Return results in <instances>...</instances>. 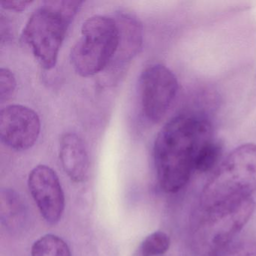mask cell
<instances>
[{
	"mask_svg": "<svg viewBox=\"0 0 256 256\" xmlns=\"http://www.w3.org/2000/svg\"><path fill=\"white\" fill-rule=\"evenodd\" d=\"M214 139L210 124L200 116L180 115L163 126L154 144V158L164 192H178L188 184L199 152Z\"/></svg>",
	"mask_w": 256,
	"mask_h": 256,
	"instance_id": "1",
	"label": "cell"
},
{
	"mask_svg": "<svg viewBox=\"0 0 256 256\" xmlns=\"http://www.w3.org/2000/svg\"><path fill=\"white\" fill-rule=\"evenodd\" d=\"M256 191V144L235 148L220 162L202 190L200 210L251 198Z\"/></svg>",
	"mask_w": 256,
	"mask_h": 256,
	"instance_id": "2",
	"label": "cell"
},
{
	"mask_svg": "<svg viewBox=\"0 0 256 256\" xmlns=\"http://www.w3.org/2000/svg\"><path fill=\"white\" fill-rule=\"evenodd\" d=\"M82 4V1H46L26 22L22 38L44 70H52L56 65L67 30Z\"/></svg>",
	"mask_w": 256,
	"mask_h": 256,
	"instance_id": "3",
	"label": "cell"
},
{
	"mask_svg": "<svg viewBox=\"0 0 256 256\" xmlns=\"http://www.w3.org/2000/svg\"><path fill=\"white\" fill-rule=\"evenodd\" d=\"M119 44L120 28L115 18H89L84 22L82 36L72 48L73 68L82 77L100 72L114 60Z\"/></svg>",
	"mask_w": 256,
	"mask_h": 256,
	"instance_id": "4",
	"label": "cell"
},
{
	"mask_svg": "<svg viewBox=\"0 0 256 256\" xmlns=\"http://www.w3.org/2000/svg\"><path fill=\"white\" fill-rule=\"evenodd\" d=\"M256 210L252 198L200 210L194 230V240L199 248L208 254L233 240L250 221Z\"/></svg>",
	"mask_w": 256,
	"mask_h": 256,
	"instance_id": "5",
	"label": "cell"
},
{
	"mask_svg": "<svg viewBox=\"0 0 256 256\" xmlns=\"http://www.w3.org/2000/svg\"><path fill=\"white\" fill-rule=\"evenodd\" d=\"M142 112L150 122H160L174 101L178 90L176 76L167 67L154 64L146 67L139 80Z\"/></svg>",
	"mask_w": 256,
	"mask_h": 256,
	"instance_id": "6",
	"label": "cell"
},
{
	"mask_svg": "<svg viewBox=\"0 0 256 256\" xmlns=\"http://www.w3.org/2000/svg\"><path fill=\"white\" fill-rule=\"evenodd\" d=\"M40 130V116L26 106L11 104L0 112V138L11 149L23 151L32 148L38 140Z\"/></svg>",
	"mask_w": 256,
	"mask_h": 256,
	"instance_id": "7",
	"label": "cell"
},
{
	"mask_svg": "<svg viewBox=\"0 0 256 256\" xmlns=\"http://www.w3.org/2000/svg\"><path fill=\"white\" fill-rule=\"evenodd\" d=\"M28 186L44 220L56 224L65 210V196L56 172L44 164L36 166L30 173Z\"/></svg>",
	"mask_w": 256,
	"mask_h": 256,
	"instance_id": "8",
	"label": "cell"
},
{
	"mask_svg": "<svg viewBox=\"0 0 256 256\" xmlns=\"http://www.w3.org/2000/svg\"><path fill=\"white\" fill-rule=\"evenodd\" d=\"M60 160L64 172L72 180H86L90 170L89 156L85 144L78 134L66 133L61 137Z\"/></svg>",
	"mask_w": 256,
	"mask_h": 256,
	"instance_id": "9",
	"label": "cell"
},
{
	"mask_svg": "<svg viewBox=\"0 0 256 256\" xmlns=\"http://www.w3.org/2000/svg\"><path fill=\"white\" fill-rule=\"evenodd\" d=\"M115 19L120 28V44L116 56L119 60H130L137 54L142 47V25L136 17L127 13H119Z\"/></svg>",
	"mask_w": 256,
	"mask_h": 256,
	"instance_id": "10",
	"label": "cell"
},
{
	"mask_svg": "<svg viewBox=\"0 0 256 256\" xmlns=\"http://www.w3.org/2000/svg\"><path fill=\"white\" fill-rule=\"evenodd\" d=\"M26 206L19 194L11 190L1 192V220L6 227L12 230L20 228L25 224Z\"/></svg>",
	"mask_w": 256,
	"mask_h": 256,
	"instance_id": "11",
	"label": "cell"
},
{
	"mask_svg": "<svg viewBox=\"0 0 256 256\" xmlns=\"http://www.w3.org/2000/svg\"><path fill=\"white\" fill-rule=\"evenodd\" d=\"M31 256H72V254L70 247L62 238L49 234L34 242Z\"/></svg>",
	"mask_w": 256,
	"mask_h": 256,
	"instance_id": "12",
	"label": "cell"
},
{
	"mask_svg": "<svg viewBox=\"0 0 256 256\" xmlns=\"http://www.w3.org/2000/svg\"><path fill=\"white\" fill-rule=\"evenodd\" d=\"M222 155V146L218 140L214 139L199 152L194 164V172L206 173L216 168L220 164Z\"/></svg>",
	"mask_w": 256,
	"mask_h": 256,
	"instance_id": "13",
	"label": "cell"
},
{
	"mask_svg": "<svg viewBox=\"0 0 256 256\" xmlns=\"http://www.w3.org/2000/svg\"><path fill=\"white\" fill-rule=\"evenodd\" d=\"M170 240L163 232H155L148 235L139 247V256H158L167 252Z\"/></svg>",
	"mask_w": 256,
	"mask_h": 256,
	"instance_id": "14",
	"label": "cell"
},
{
	"mask_svg": "<svg viewBox=\"0 0 256 256\" xmlns=\"http://www.w3.org/2000/svg\"><path fill=\"white\" fill-rule=\"evenodd\" d=\"M208 256H256V242L248 240H233L216 248Z\"/></svg>",
	"mask_w": 256,
	"mask_h": 256,
	"instance_id": "15",
	"label": "cell"
},
{
	"mask_svg": "<svg viewBox=\"0 0 256 256\" xmlns=\"http://www.w3.org/2000/svg\"><path fill=\"white\" fill-rule=\"evenodd\" d=\"M16 80L14 74L7 68L0 70V101L4 103L8 101L16 88Z\"/></svg>",
	"mask_w": 256,
	"mask_h": 256,
	"instance_id": "16",
	"label": "cell"
},
{
	"mask_svg": "<svg viewBox=\"0 0 256 256\" xmlns=\"http://www.w3.org/2000/svg\"><path fill=\"white\" fill-rule=\"evenodd\" d=\"M31 1H2L0 2L2 8L12 11L22 12L31 4Z\"/></svg>",
	"mask_w": 256,
	"mask_h": 256,
	"instance_id": "17",
	"label": "cell"
}]
</instances>
